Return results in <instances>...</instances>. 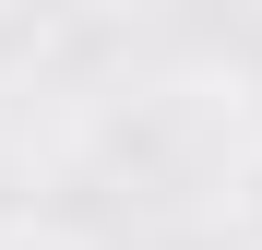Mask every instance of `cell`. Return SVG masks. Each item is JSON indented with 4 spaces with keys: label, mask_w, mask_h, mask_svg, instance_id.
I'll use <instances>...</instances> for the list:
<instances>
[{
    "label": "cell",
    "mask_w": 262,
    "mask_h": 250,
    "mask_svg": "<svg viewBox=\"0 0 262 250\" xmlns=\"http://www.w3.org/2000/svg\"><path fill=\"white\" fill-rule=\"evenodd\" d=\"M12 250H60V238H12Z\"/></svg>",
    "instance_id": "obj_1"
}]
</instances>
